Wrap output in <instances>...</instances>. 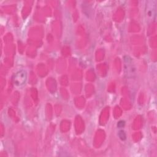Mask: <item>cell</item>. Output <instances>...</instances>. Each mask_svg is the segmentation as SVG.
Masks as SVG:
<instances>
[{"instance_id": "6da1fadb", "label": "cell", "mask_w": 157, "mask_h": 157, "mask_svg": "<svg viewBox=\"0 0 157 157\" xmlns=\"http://www.w3.org/2000/svg\"><path fill=\"white\" fill-rule=\"evenodd\" d=\"M145 14L148 21L153 22L155 20L156 16V1L155 0L147 2L145 7Z\"/></svg>"}, {"instance_id": "7a4b0ae2", "label": "cell", "mask_w": 157, "mask_h": 157, "mask_svg": "<svg viewBox=\"0 0 157 157\" xmlns=\"http://www.w3.org/2000/svg\"><path fill=\"white\" fill-rule=\"evenodd\" d=\"M27 79V73L25 70H20L16 72L13 78L12 82L13 84L17 87H20L23 86Z\"/></svg>"}, {"instance_id": "3957f363", "label": "cell", "mask_w": 157, "mask_h": 157, "mask_svg": "<svg viewBox=\"0 0 157 157\" xmlns=\"http://www.w3.org/2000/svg\"><path fill=\"white\" fill-rule=\"evenodd\" d=\"M124 71L128 77H133L136 75V68L132 63V59L129 56H124Z\"/></svg>"}, {"instance_id": "277c9868", "label": "cell", "mask_w": 157, "mask_h": 157, "mask_svg": "<svg viewBox=\"0 0 157 157\" xmlns=\"http://www.w3.org/2000/svg\"><path fill=\"white\" fill-rule=\"evenodd\" d=\"M118 136L120 137V139L122 140H124L126 139V136L125 132L123 131H120L118 132Z\"/></svg>"}, {"instance_id": "5b68a950", "label": "cell", "mask_w": 157, "mask_h": 157, "mask_svg": "<svg viewBox=\"0 0 157 157\" xmlns=\"http://www.w3.org/2000/svg\"><path fill=\"white\" fill-rule=\"evenodd\" d=\"M124 124H125L124 121H123V120H121V121H118V124H117V126H118V128H123V127L124 126Z\"/></svg>"}]
</instances>
